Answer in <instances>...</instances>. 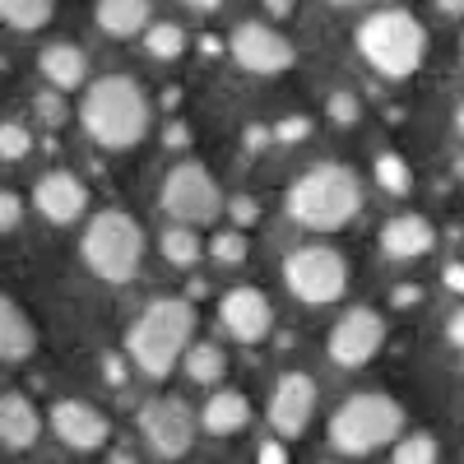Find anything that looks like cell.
Instances as JSON below:
<instances>
[{"label":"cell","mask_w":464,"mask_h":464,"mask_svg":"<svg viewBox=\"0 0 464 464\" xmlns=\"http://www.w3.org/2000/svg\"><path fill=\"white\" fill-rule=\"evenodd\" d=\"M312 409H316V381L302 372H288V376H279L275 395H269V428H275V437L293 441V437H302Z\"/></svg>","instance_id":"obj_12"},{"label":"cell","mask_w":464,"mask_h":464,"mask_svg":"<svg viewBox=\"0 0 464 464\" xmlns=\"http://www.w3.org/2000/svg\"><path fill=\"white\" fill-rule=\"evenodd\" d=\"M80 121H84L93 144L130 149L149 130V102H144V93L130 74H107V80H93V89L84 93Z\"/></svg>","instance_id":"obj_2"},{"label":"cell","mask_w":464,"mask_h":464,"mask_svg":"<svg viewBox=\"0 0 464 464\" xmlns=\"http://www.w3.org/2000/svg\"><path fill=\"white\" fill-rule=\"evenodd\" d=\"M33 205L43 209L47 223H74L84 214V205H89V190H84L80 177H70V172H47L43 181H37V190H33Z\"/></svg>","instance_id":"obj_15"},{"label":"cell","mask_w":464,"mask_h":464,"mask_svg":"<svg viewBox=\"0 0 464 464\" xmlns=\"http://www.w3.org/2000/svg\"><path fill=\"white\" fill-rule=\"evenodd\" d=\"M190 334H196V306L186 297H159L135 321V330L126 339V353L144 376L163 381L177 367V358L190 353Z\"/></svg>","instance_id":"obj_1"},{"label":"cell","mask_w":464,"mask_h":464,"mask_svg":"<svg viewBox=\"0 0 464 464\" xmlns=\"http://www.w3.org/2000/svg\"><path fill=\"white\" fill-rule=\"evenodd\" d=\"M422 47H428V33L409 10H381L358 28V52L372 70L391 74V80H404L422 65Z\"/></svg>","instance_id":"obj_4"},{"label":"cell","mask_w":464,"mask_h":464,"mask_svg":"<svg viewBox=\"0 0 464 464\" xmlns=\"http://www.w3.org/2000/svg\"><path fill=\"white\" fill-rule=\"evenodd\" d=\"M232 61L251 74H279L293 65V43L269 24H242L232 33Z\"/></svg>","instance_id":"obj_11"},{"label":"cell","mask_w":464,"mask_h":464,"mask_svg":"<svg viewBox=\"0 0 464 464\" xmlns=\"http://www.w3.org/2000/svg\"><path fill=\"white\" fill-rule=\"evenodd\" d=\"M260 464H288V450L279 441H265L260 446Z\"/></svg>","instance_id":"obj_35"},{"label":"cell","mask_w":464,"mask_h":464,"mask_svg":"<svg viewBox=\"0 0 464 464\" xmlns=\"http://www.w3.org/2000/svg\"><path fill=\"white\" fill-rule=\"evenodd\" d=\"M159 200L163 209L186 223V227H196V223H214L218 209H223V196H218V181L200 168V163H181L168 172L163 190H159Z\"/></svg>","instance_id":"obj_8"},{"label":"cell","mask_w":464,"mask_h":464,"mask_svg":"<svg viewBox=\"0 0 464 464\" xmlns=\"http://www.w3.org/2000/svg\"><path fill=\"white\" fill-rule=\"evenodd\" d=\"M144 260V232L130 214L102 209L84 232V265L107 284H130Z\"/></svg>","instance_id":"obj_6"},{"label":"cell","mask_w":464,"mask_h":464,"mask_svg":"<svg viewBox=\"0 0 464 464\" xmlns=\"http://www.w3.org/2000/svg\"><path fill=\"white\" fill-rule=\"evenodd\" d=\"M144 47L153 61H177L186 52V33L177 24H153V28H144Z\"/></svg>","instance_id":"obj_25"},{"label":"cell","mask_w":464,"mask_h":464,"mask_svg":"<svg viewBox=\"0 0 464 464\" xmlns=\"http://www.w3.org/2000/svg\"><path fill=\"white\" fill-rule=\"evenodd\" d=\"M284 284L297 302H312V306H325V302H339L343 288H348V265L339 251L330 246H302L288 256L284 265Z\"/></svg>","instance_id":"obj_7"},{"label":"cell","mask_w":464,"mask_h":464,"mask_svg":"<svg viewBox=\"0 0 464 464\" xmlns=\"http://www.w3.org/2000/svg\"><path fill=\"white\" fill-rule=\"evenodd\" d=\"M43 74H47V84L52 89H74V84H84V52L80 47H70V43H56V47H47L43 52Z\"/></svg>","instance_id":"obj_20"},{"label":"cell","mask_w":464,"mask_h":464,"mask_svg":"<svg viewBox=\"0 0 464 464\" xmlns=\"http://www.w3.org/2000/svg\"><path fill=\"white\" fill-rule=\"evenodd\" d=\"M441 14H464V0H437Z\"/></svg>","instance_id":"obj_39"},{"label":"cell","mask_w":464,"mask_h":464,"mask_svg":"<svg viewBox=\"0 0 464 464\" xmlns=\"http://www.w3.org/2000/svg\"><path fill=\"white\" fill-rule=\"evenodd\" d=\"M186 5H196V10H218L223 0H186Z\"/></svg>","instance_id":"obj_42"},{"label":"cell","mask_w":464,"mask_h":464,"mask_svg":"<svg viewBox=\"0 0 464 464\" xmlns=\"http://www.w3.org/2000/svg\"><path fill=\"white\" fill-rule=\"evenodd\" d=\"M33 348H37L33 321L24 316V306L14 297H5V302H0V358H5V362H24V358H33Z\"/></svg>","instance_id":"obj_18"},{"label":"cell","mask_w":464,"mask_h":464,"mask_svg":"<svg viewBox=\"0 0 464 464\" xmlns=\"http://www.w3.org/2000/svg\"><path fill=\"white\" fill-rule=\"evenodd\" d=\"M293 5H297V0H265V10L275 14V19H288V14H293Z\"/></svg>","instance_id":"obj_38"},{"label":"cell","mask_w":464,"mask_h":464,"mask_svg":"<svg viewBox=\"0 0 464 464\" xmlns=\"http://www.w3.org/2000/svg\"><path fill=\"white\" fill-rule=\"evenodd\" d=\"M441 279H446V288H450V293H464V265H459V260H455V265H446V275H441Z\"/></svg>","instance_id":"obj_36"},{"label":"cell","mask_w":464,"mask_h":464,"mask_svg":"<svg viewBox=\"0 0 464 464\" xmlns=\"http://www.w3.org/2000/svg\"><path fill=\"white\" fill-rule=\"evenodd\" d=\"M98 24L111 37H130L149 28V0H98Z\"/></svg>","instance_id":"obj_21"},{"label":"cell","mask_w":464,"mask_h":464,"mask_svg":"<svg viewBox=\"0 0 464 464\" xmlns=\"http://www.w3.org/2000/svg\"><path fill=\"white\" fill-rule=\"evenodd\" d=\"M52 428H56V437H61L70 450H98V446L111 437L107 418H102L93 404H84V400H61V404H52Z\"/></svg>","instance_id":"obj_14"},{"label":"cell","mask_w":464,"mask_h":464,"mask_svg":"<svg viewBox=\"0 0 464 464\" xmlns=\"http://www.w3.org/2000/svg\"><path fill=\"white\" fill-rule=\"evenodd\" d=\"M325 107H330V121H339V126H353L358 116H362V102H358L353 93H348V89H334Z\"/></svg>","instance_id":"obj_30"},{"label":"cell","mask_w":464,"mask_h":464,"mask_svg":"<svg viewBox=\"0 0 464 464\" xmlns=\"http://www.w3.org/2000/svg\"><path fill=\"white\" fill-rule=\"evenodd\" d=\"M140 432L159 459H181L196 441V413L186 400H149L140 409Z\"/></svg>","instance_id":"obj_9"},{"label":"cell","mask_w":464,"mask_h":464,"mask_svg":"<svg viewBox=\"0 0 464 464\" xmlns=\"http://www.w3.org/2000/svg\"><path fill=\"white\" fill-rule=\"evenodd\" d=\"M437 246V232L422 214H395L391 223L381 227V251L391 260H413V256H428Z\"/></svg>","instance_id":"obj_16"},{"label":"cell","mask_w":464,"mask_h":464,"mask_svg":"<svg viewBox=\"0 0 464 464\" xmlns=\"http://www.w3.org/2000/svg\"><path fill=\"white\" fill-rule=\"evenodd\" d=\"M186 140H190L186 126H172V130H168V144H186Z\"/></svg>","instance_id":"obj_41"},{"label":"cell","mask_w":464,"mask_h":464,"mask_svg":"<svg viewBox=\"0 0 464 464\" xmlns=\"http://www.w3.org/2000/svg\"><path fill=\"white\" fill-rule=\"evenodd\" d=\"M381 343H385V321L372 312V306H353L330 334V358L339 367H367Z\"/></svg>","instance_id":"obj_10"},{"label":"cell","mask_w":464,"mask_h":464,"mask_svg":"<svg viewBox=\"0 0 464 464\" xmlns=\"http://www.w3.org/2000/svg\"><path fill=\"white\" fill-rule=\"evenodd\" d=\"M56 10V0H0V14H5L10 28L19 33H33V28H43Z\"/></svg>","instance_id":"obj_23"},{"label":"cell","mask_w":464,"mask_h":464,"mask_svg":"<svg viewBox=\"0 0 464 464\" xmlns=\"http://www.w3.org/2000/svg\"><path fill=\"white\" fill-rule=\"evenodd\" d=\"M404 428V409L391 395H353L330 418V446L339 455H372L391 446Z\"/></svg>","instance_id":"obj_5"},{"label":"cell","mask_w":464,"mask_h":464,"mask_svg":"<svg viewBox=\"0 0 464 464\" xmlns=\"http://www.w3.org/2000/svg\"><path fill=\"white\" fill-rule=\"evenodd\" d=\"M455 130H459V135H464V102H459V107H455Z\"/></svg>","instance_id":"obj_43"},{"label":"cell","mask_w":464,"mask_h":464,"mask_svg":"<svg viewBox=\"0 0 464 464\" xmlns=\"http://www.w3.org/2000/svg\"><path fill=\"white\" fill-rule=\"evenodd\" d=\"M159 246H163V260H172V265H196V260H200V251H205V246H200V237H196V232H190L186 223L168 227Z\"/></svg>","instance_id":"obj_24"},{"label":"cell","mask_w":464,"mask_h":464,"mask_svg":"<svg viewBox=\"0 0 464 464\" xmlns=\"http://www.w3.org/2000/svg\"><path fill=\"white\" fill-rule=\"evenodd\" d=\"M306 130H312V121H306V116H288V121L275 126V140H279V144H297V140H306Z\"/></svg>","instance_id":"obj_31"},{"label":"cell","mask_w":464,"mask_h":464,"mask_svg":"<svg viewBox=\"0 0 464 464\" xmlns=\"http://www.w3.org/2000/svg\"><path fill=\"white\" fill-rule=\"evenodd\" d=\"M227 209H232V218H237V223H242V227H251V223H256V218H260V205H256V200H251V196H237V200H232V205H227Z\"/></svg>","instance_id":"obj_33"},{"label":"cell","mask_w":464,"mask_h":464,"mask_svg":"<svg viewBox=\"0 0 464 464\" xmlns=\"http://www.w3.org/2000/svg\"><path fill=\"white\" fill-rule=\"evenodd\" d=\"M28 130L19 126V121H5V126H0V159H5V163H19L24 159V153H28Z\"/></svg>","instance_id":"obj_28"},{"label":"cell","mask_w":464,"mask_h":464,"mask_svg":"<svg viewBox=\"0 0 464 464\" xmlns=\"http://www.w3.org/2000/svg\"><path fill=\"white\" fill-rule=\"evenodd\" d=\"M446 334H450V343H455V348H464V306L450 316V330H446Z\"/></svg>","instance_id":"obj_37"},{"label":"cell","mask_w":464,"mask_h":464,"mask_svg":"<svg viewBox=\"0 0 464 464\" xmlns=\"http://www.w3.org/2000/svg\"><path fill=\"white\" fill-rule=\"evenodd\" d=\"M107 464H140V459H135L130 450H111V455H107Z\"/></svg>","instance_id":"obj_40"},{"label":"cell","mask_w":464,"mask_h":464,"mask_svg":"<svg viewBox=\"0 0 464 464\" xmlns=\"http://www.w3.org/2000/svg\"><path fill=\"white\" fill-rule=\"evenodd\" d=\"M200 422H205V432H214V437H232V432H242L246 422H251V404H246V395H237V391H218V395L205 404Z\"/></svg>","instance_id":"obj_19"},{"label":"cell","mask_w":464,"mask_h":464,"mask_svg":"<svg viewBox=\"0 0 464 464\" xmlns=\"http://www.w3.org/2000/svg\"><path fill=\"white\" fill-rule=\"evenodd\" d=\"M37 432H43V418H37L33 400H24L19 391H5V400H0V441L10 450H28Z\"/></svg>","instance_id":"obj_17"},{"label":"cell","mask_w":464,"mask_h":464,"mask_svg":"<svg viewBox=\"0 0 464 464\" xmlns=\"http://www.w3.org/2000/svg\"><path fill=\"white\" fill-rule=\"evenodd\" d=\"M334 5H367V0H334Z\"/></svg>","instance_id":"obj_44"},{"label":"cell","mask_w":464,"mask_h":464,"mask_svg":"<svg viewBox=\"0 0 464 464\" xmlns=\"http://www.w3.org/2000/svg\"><path fill=\"white\" fill-rule=\"evenodd\" d=\"M218 316H223V330L237 339V343H260L275 325V312H269V297L260 288H232L223 302H218Z\"/></svg>","instance_id":"obj_13"},{"label":"cell","mask_w":464,"mask_h":464,"mask_svg":"<svg viewBox=\"0 0 464 464\" xmlns=\"http://www.w3.org/2000/svg\"><path fill=\"white\" fill-rule=\"evenodd\" d=\"M459 52H464V47H459Z\"/></svg>","instance_id":"obj_45"},{"label":"cell","mask_w":464,"mask_h":464,"mask_svg":"<svg viewBox=\"0 0 464 464\" xmlns=\"http://www.w3.org/2000/svg\"><path fill=\"white\" fill-rule=\"evenodd\" d=\"M209 251L223 265H242L246 260V237H242V232H218V237L209 242Z\"/></svg>","instance_id":"obj_29"},{"label":"cell","mask_w":464,"mask_h":464,"mask_svg":"<svg viewBox=\"0 0 464 464\" xmlns=\"http://www.w3.org/2000/svg\"><path fill=\"white\" fill-rule=\"evenodd\" d=\"M395 464H437V441L432 437H404L395 446Z\"/></svg>","instance_id":"obj_27"},{"label":"cell","mask_w":464,"mask_h":464,"mask_svg":"<svg viewBox=\"0 0 464 464\" xmlns=\"http://www.w3.org/2000/svg\"><path fill=\"white\" fill-rule=\"evenodd\" d=\"M14 223H19V196H14V190H5V196H0V227L14 232Z\"/></svg>","instance_id":"obj_34"},{"label":"cell","mask_w":464,"mask_h":464,"mask_svg":"<svg viewBox=\"0 0 464 464\" xmlns=\"http://www.w3.org/2000/svg\"><path fill=\"white\" fill-rule=\"evenodd\" d=\"M358 209H362V186L343 163H321L306 177H297L288 190V214L312 232H334L353 223Z\"/></svg>","instance_id":"obj_3"},{"label":"cell","mask_w":464,"mask_h":464,"mask_svg":"<svg viewBox=\"0 0 464 464\" xmlns=\"http://www.w3.org/2000/svg\"><path fill=\"white\" fill-rule=\"evenodd\" d=\"M37 116H43V121H52V126H61V116H65L61 93H43V98H37Z\"/></svg>","instance_id":"obj_32"},{"label":"cell","mask_w":464,"mask_h":464,"mask_svg":"<svg viewBox=\"0 0 464 464\" xmlns=\"http://www.w3.org/2000/svg\"><path fill=\"white\" fill-rule=\"evenodd\" d=\"M223 372H227V358H223L218 343H190V353H186V376L190 381L214 385V381H223Z\"/></svg>","instance_id":"obj_22"},{"label":"cell","mask_w":464,"mask_h":464,"mask_svg":"<svg viewBox=\"0 0 464 464\" xmlns=\"http://www.w3.org/2000/svg\"><path fill=\"white\" fill-rule=\"evenodd\" d=\"M376 181L391 190V196H409L413 190V172H409V163L400 159V153H381L376 159Z\"/></svg>","instance_id":"obj_26"}]
</instances>
